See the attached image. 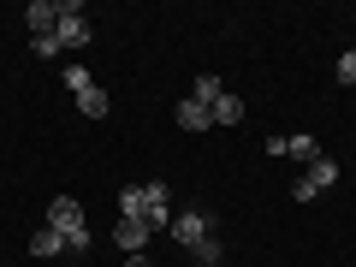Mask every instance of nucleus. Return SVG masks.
Wrapping results in <instances>:
<instances>
[{"instance_id":"obj_19","label":"nucleus","mask_w":356,"mask_h":267,"mask_svg":"<svg viewBox=\"0 0 356 267\" xmlns=\"http://www.w3.org/2000/svg\"><path fill=\"white\" fill-rule=\"evenodd\" d=\"M125 267H154V261H149V255H125Z\"/></svg>"},{"instance_id":"obj_14","label":"nucleus","mask_w":356,"mask_h":267,"mask_svg":"<svg viewBox=\"0 0 356 267\" xmlns=\"http://www.w3.org/2000/svg\"><path fill=\"white\" fill-rule=\"evenodd\" d=\"M196 261H202V267H220V255H226V250H220V238H202V243H196Z\"/></svg>"},{"instance_id":"obj_8","label":"nucleus","mask_w":356,"mask_h":267,"mask_svg":"<svg viewBox=\"0 0 356 267\" xmlns=\"http://www.w3.org/2000/svg\"><path fill=\"white\" fill-rule=\"evenodd\" d=\"M77 107H83V119H107V113H113V102H107L102 83H89L83 95H77Z\"/></svg>"},{"instance_id":"obj_3","label":"nucleus","mask_w":356,"mask_h":267,"mask_svg":"<svg viewBox=\"0 0 356 267\" xmlns=\"http://www.w3.org/2000/svg\"><path fill=\"white\" fill-rule=\"evenodd\" d=\"M54 36H60V48H89L95 30H89V18H83L77 0H60V30H54Z\"/></svg>"},{"instance_id":"obj_15","label":"nucleus","mask_w":356,"mask_h":267,"mask_svg":"<svg viewBox=\"0 0 356 267\" xmlns=\"http://www.w3.org/2000/svg\"><path fill=\"white\" fill-rule=\"evenodd\" d=\"M65 89L83 95V89H89V65H65Z\"/></svg>"},{"instance_id":"obj_1","label":"nucleus","mask_w":356,"mask_h":267,"mask_svg":"<svg viewBox=\"0 0 356 267\" xmlns=\"http://www.w3.org/2000/svg\"><path fill=\"white\" fill-rule=\"evenodd\" d=\"M48 226L65 238V250H72V255H89V226H83L77 196H54V202H48Z\"/></svg>"},{"instance_id":"obj_18","label":"nucleus","mask_w":356,"mask_h":267,"mask_svg":"<svg viewBox=\"0 0 356 267\" xmlns=\"http://www.w3.org/2000/svg\"><path fill=\"white\" fill-rule=\"evenodd\" d=\"M36 54H42V60H54V54H65V48H60V36H36Z\"/></svg>"},{"instance_id":"obj_9","label":"nucleus","mask_w":356,"mask_h":267,"mask_svg":"<svg viewBox=\"0 0 356 267\" xmlns=\"http://www.w3.org/2000/svg\"><path fill=\"white\" fill-rule=\"evenodd\" d=\"M178 125H184V131H208V125H214V113H208L202 102H191V95H184V102H178Z\"/></svg>"},{"instance_id":"obj_10","label":"nucleus","mask_w":356,"mask_h":267,"mask_svg":"<svg viewBox=\"0 0 356 267\" xmlns=\"http://www.w3.org/2000/svg\"><path fill=\"white\" fill-rule=\"evenodd\" d=\"M208 113H214V125H243V102H238V95H232V89H226V95H220L214 107H208Z\"/></svg>"},{"instance_id":"obj_7","label":"nucleus","mask_w":356,"mask_h":267,"mask_svg":"<svg viewBox=\"0 0 356 267\" xmlns=\"http://www.w3.org/2000/svg\"><path fill=\"white\" fill-rule=\"evenodd\" d=\"M303 184L309 191H332V184H339V161H327V154H315V161H309V172H303Z\"/></svg>"},{"instance_id":"obj_13","label":"nucleus","mask_w":356,"mask_h":267,"mask_svg":"<svg viewBox=\"0 0 356 267\" xmlns=\"http://www.w3.org/2000/svg\"><path fill=\"white\" fill-rule=\"evenodd\" d=\"M119 214H125V220H143V184H125V191H119Z\"/></svg>"},{"instance_id":"obj_4","label":"nucleus","mask_w":356,"mask_h":267,"mask_svg":"<svg viewBox=\"0 0 356 267\" xmlns=\"http://www.w3.org/2000/svg\"><path fill=\"white\" fill-rule=\"evenodd\" d=\"M143 220H149L154 232L172 226V191H166L161 178H149V184H143Z\"/></svg>"},{"instance_id":"obj_16","label":"nucleus","mask_w":356,"mask_h":267,"mask_svg":"<svg viewBox=\"0 0 356 267\" xmlns=\"http://www.w3.org/2000/svg\"><path fill=\"white\" fill-rule=\"evenodd\" d=\"M332 77H339V83H356V48H350V54H339V65H332Z\"/></svg>"},{"instance_id":"obj_2","label":"nucleus","mask_w":356,"mask_h":267,"mask_svg":"<svg viewBox=\"0 0 356 267\" xmlns=\"http://www.w3.org/2000/svg\"><path fill=\"white\" fill-rule=\"evenodd\" d=\"M166 232H172V243H178V250H196L202 238H214V220H208L202 208H178Z\"/></svg>"},{"instance_id":"obj_11","label":"nucleus","mask_w":356,"mask_h":267,"mask_svg":"<svg viewBox=\"0 0 356 267\" xmlns=\"http://www.w3.org/2000/svg\"><path fill=\"white\" fill-rule=\"evenodd\" d=\"M30 255H65V238H60L54 226H42L36 238H30Z\"/></svg>"},{"instance_id":"obj_5","label":"nucleus","mask_w":356,"mask_h":267,"mask_svg":"<svg viewBox=\"0 0 356 267\" xmlns=\"http://www.w3.org/2000/svg\"><path fill=\"white\" fill-rule=\"evenodd\" d=\"M149 238H154V226H149V220H125V214H119L113 243H119L125 255H143V250H149Z\"/></svg>"},{"instance_id":"obj_6","label":"nucleus","mask_w":356,"mask_h":267,"mask_svg":"<svg viewBox=\"0 0 356 267\" xmlns=\"http://www.w3.org/2000/svg\"><path fill=\"white\" fill-rule=\"evenodd\" d=\"M30 36H54L60 30V0H30Z\"/></svg>"},{"instance_id":"obj_12","label":"nucleus","mask_w":356,"mask_h":267,"mask_svg":"<svg viewBox=\"0 0 356 267\" xmlns=\"http://www.w3.org/2000/svg\"><path fill=\"white\" fill-rule=\"evenodd\" d=\"M220 95H226V83H220V77H196V89H191V102H202V107H214Z\"/></svg>"},{"instance_id":"obj_17","label":"nucleus","mask_w":356,"mask_h":267,"mask_svg":"<svg viewBox=\"0 0 356 267\" xmlns=\"http://www.w3.org/2000/svg\"><path fill=\"white\" fill-rule=\"evenodd\" d=\"M285 154H297V161H315L321 149H315V137H291V149H285Z\"/></svg>"}]
</instances>
